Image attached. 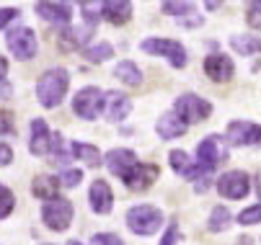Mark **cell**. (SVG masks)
Wrapping results in <instances>:
<instances>
[{"label": "cell", "mask_w": 261, "mask_h": 245, "mask_svg": "<svg viewBox=\"0 0 261 245\" xmlns=\"http://www.w3.org/2000/svg\"><path fill=\"white\" fill-rule=\"evenodd\" d=\"M67 85H70L67 70L52 67L39 78V83H36V101H39L44 109H57L65 98V93H67Z\"/></svg>", "instance_id": "obj_1"}, {"label": "cell", "mask_w": 261, "mask_h": 245, "mask_svg": "<svg viewBox=\"0 0 261 245\" xmlns=\"http://www.w3.org/2000/svg\"><path fill=\"white\" fill-rule=\"evenodd\" d=\"M163 225V215L158 206L150 204H137L127 212V227L135 235H155Z\"/></svg>", "instance_id": "obj_2"}, {"label": "cell", "mask_w": 261, "mask_h": 245, "mask_svg": "<svg viewBox=\"0 0 261 245\" xmlns=\"http://www.w3.org/2000/svg\"><path fill=\"white\" fill-rule=\"evenodd\" d=\"M72 215H75V206H72V201L57 196V199H52V201L44 204V209H42V222H44L49 230H55V232H65V230L70 227V222H72Z\"/></svg>", "instance_id": "obj_3"}, {"label": "cell", "mask_w": 261, "mask_h": 245, "mask_svg": "<svg viewBox=\"0 0 261 245\" xmlns=\"http://www.w3.org/2000/svg\"><path fill=\"white\" fill-rule=\"evenodd\" d=\"M225 160H228V147H225V142H222V137L210 134V137H204L199 142V147H197V165L204 173L215 170L220 163H225Z\"/></svg>", "instance_id": "obj_4"}, {"label": "cell", "mask_w": 261, "mask_h": 245, "mask_svg": "<svg viewBox=\"0 0 261 245\" xmlns=\"http://www.w3.org/2000/svg\"><path fill=\"white\" fill-rule=\"evenodd\" d=\"M173 111L186 121V124H197V121H204L210 114H212V106H210V101L194 96V93H184L176 98L173 103Z\"/></svg>", "instance_id": "obj_5"}, {"label": "cell", "mask_w": 261, "mask_h": 245, "mask_svg": "<svg viewBox=\"0 0 261 245\" xmlns=\"http://www.w3.org/2000/svg\"><path fill=\"white\" fill-rule=\"evenodd\" d=\"M103 101H106V93L88 85V88H81L72 98V111H75L81 119H96L101 111H103Z\"/></svg>", "instance_id": "obj_6"}, {"label": "cell", "mask_w": 261, "mask_h": 245, "mask_svg": "<svg viewBox=\"0 0 261 245\" xmlns=\"http://www.w3.org/2000/svg\"><path fill=\"white\" fill-rule=\"evenodd\" d=\"M142 52L166 57L173 67H184V65H186V49H184L181 42H176V39H161V37L145 39V42H142Z\"/></svg>", "instance_id": "obj_7"}, {"label": "cell", "mask_w": 261, "mask_h": 245, "mask_svg": "<svg viewBox=\"0 0 261 245\" xmlns=\"http://www.w3.org/2000/svg\"><path fill=\"white\" fill-rule=\"evenodd\" d=\"M6 44H8V49L16 54V59H23V62H26V59H31V57L36 54V49H39V42H36V34H34L31 28H26V26L8 31Z\"/></svg>", "instance_id": "obj_8"}, {"label": "cell", "mask_w": 261, "mask_h": 245, "mask_svg": "<svg viewBox=\"0 0 261 245\" xmlns=\"http://www.w3.org/2000/svg\"><path fill=\"white\" fill-rule=\"evenodd\" d=\"M217 191L225 199H246L251 191V181L243 170H228L217 178Z\"/></svg>", "instance_id": "obj_9"}, {"label": "cell", "mask_w": 261, "mask_h": 245, "mask_svg": "<svg viewBox=\"0 0 261 245\" xmlns=\"http://www.w3.org/2000/svg\"><path fill=\"white\" fill-rule=\"evenodd\" d=\"M158 176H161V168L155 163H137L132 168V173L124 178V183L129 191H147L158 181Z\"/></svg>", "instance_id": "obj_10"}, {"label": "cell", "mask_w": 261, "mask_h": 245, "mask_svg": "<svg viewBox=\"0 0 261 245\" xmlns=\"http://www.w3.org/2000/svg\"><path fill=\"white\" fill-rule=\"evenodd\" d=\"M228 142L236 147L243 145H261V127L251 121H230L228 127Z\"/></svg>", "instance_id": "obj_11"}, {"label": "cell", "mask_w": 261, "mask_h": 245, "mask_svg": "<svg viewBox=\"0 0 261 245\" xmlns=\"http://www.w3.org/2000/svg\"><path fill=\"white\" fill-rule=\"evenodd\" d=\"M106 168L114 173V176H119L122 181L132 173V168L137 165V155L132 152V150H124V147H117V150H111L109 155H106Z\"/></svg>", "instance_id": "obj_12"}, {"label": "cell", "mask_w": 261, "mask_h": 245, "mask_svg": "<svg viewBox=\"0 0 261 245\" xmlns=\"http://www.w3.org/2000/svg\"><path fill=\"white\" fill-rule=\"evenodd\" d=\"M204 73L215 83H228L236 73V67H233V59L225 57V54H210L204 59Z\"/></svg>", "instance_id": "obj_13"}, {"label": "cell", "mask_w": 261, "mask_h": 245, "mask_svg": "<svg viewBox=\"0 0 261 245\" xmlns=\"http://www.w3.org/2000/svg\"><path fill=\"white\" fill-rule=\"evenodd\" d=\"M93 28L96 26H91V23H83V26H72V28H65L60 37H57V44H60V49L62 52H72V49H78V47H83L91 37H93Z\"/></svg>", "instance_id": "obj_14"}, {"label": "cell", "mask_w": 261, "mask_h": 245, "mask_svg": "<svg viewBox=\"0 0 261 245\" xmlns=\"http://www.w3.org/2000/svg\"><path fill=\"white\" fill-rule=\"evenodd\" d=\"M88 201H91V209L96 215H109L111 206H114V194H111L109 183L96 178L91 183V191H88Z\"/></svg>", "instance_id": "obj_15"}, {"label": "cell", "mask_w": 261, "mask_h": 245, "mask_svg": "<svg viewBox=\"0 0 261 245\" xmlns=\"http://www.w3.org/2000/svg\"><path fill=\"white\" fill-rule=\"evenodd\" d=\"M31 155H47L52 150V134L47 129L44 119H34L31 121V142H29Z\"/></svg>", "instance_id": "obj_16"}, {"label": "cell", "mask_w": 261, "mask_h": 245, "mask_svg": "<svg viewBox=\"0 0 261 245\" xmlns=\"http://www.w3.org/2000/svg\"><path fill=\"white\" fill-rule=\"evenodd\" d=\"M129 109H132V103H129V98H127L124 93H119V90H109V93H106L103 111H106L109 121H122V119L129 114Z\"/></svg>", "instance_id": "obj_17"}, {"label": "cell", "mask_w": 261, "mask_h": 245, "mask_svg": "<svg viewBox=\"0 0 261 245\" xmlns=\"http://www.w3.org/2000/svg\"><path fill=\"white\" fill-rule=\"evenodd\" d=\"M186 127H189V124H186L176 111H168V114H163V116L158 119L155 132H158L161 139H176V137L186 134Z\"/></svg>", "instance_id": "obj_18"}, {"label": "cell", "mask_w": 261, "mask_h": 245, "mask_svg": "<svg viewBox=\"0 0 261 245\" xmlns=\"http://www.w3.org/2000/svg\"><path fill=\"white\" fill-rule=\"evenodd\" d=\"M34 8H36V13H39L44 21H49V23L65 26L72 18V6L70 3H36Z\"/></svg>", "instance_id": "obj_19"}, {"label": "cell", "mask_w": 261, "mask_h": 245, "mask_svg": "<svg viewBox=\"0 0 261 245\" xmlns=\"http://www.w3.org/2000/svg\"><path fill=\"white\" fill-rule=\"evenodd\" d=\"M163 11L171 13V16H176V21L184 23V26H192V28H194V26L202 23V16L197 13L194 3H166Z\"/></svg>", "instance_id": "obj_20"}, {"label": "cell", "mask_w": 261, "mask_h": 245, "mask_svg": "<svg viewBox=\"0 0 261 245\" xmlns=\"http://www.w3.org/2000/svg\"><path fill=\"white\" fill-rule=\"evenodd\" d=\"M103 16L109 23L124 26L132 18V3H127V0H109V3H103Z\"/></svg>", "instance_id": "obj_21"}, {"label": "cell", "mask_w": 261, "mask_h": 245, "mask_svg": "<svg viewBox=\"0 0 261 245\" xmlns=\"http://www.w3.org/2000/svg\"><path fill=\"white\" fill-rule=\"evenodd\" d=\"M60 186H62L60 178H52V176H36L34 183H31V194H34V196H39V199H44V201H52V199H57Z\"/></svg>", "instance_id": "obj_22"}, {"label": "cell", "mask_w": 261, "mask_h": 245, "mask_svg": "<svg viewBox=\"0 0 261 245\" xmlns=\"http://www.w3.org/2000/svg\"><path fill=\"white\" fill-rule=\"evenodd\" d=\"M114 75H117L124 85H129V88H137V85L142 83L140 67H137L135 62H129V59H124V62H119V65L114 67Z\"/></svg>", "instance_id": "obj_23"}, {"label": "cell", "mask_w": 261, "mask_h": 245, "mask_svg": "<svg viewBox=\"0 0 261 245\" xmlns=\"http://www.w3.org/2000/svg\"><path fill=\"white\" fill-rule=\"evenodd\" d=\"M230 209L228 206H215L212 209V215L207 220V230L210 232H222V230H228L230 227Z\"/></svg>", "instance_id": "obj_24"}, {"label": "cell", "mask_w": 261, "mask_h": 245, "mask_svg": "<svg viewBox=\"0 0 261 245\" xmlns=\"http://www.w3.org/2000/svg\"><path fill=\"white\" fill-rule=\"evenodd\" d=\"M72 155H75L78 160H83L86 165H91V168H96V165H101V163H103V160H101L98 147L86 145V142H75V145H72Z\"/></svg>", "instance_id": "obj_25"}, {"label": "cell", "mask_w": 261, "mask_h": 245, "mask_svg": "<svg viewBox=\"0 0 261 245\" xmlns=\"http://www.w3.org/2000/svg\"><path fill=\"white\" fill-rule=\"evenodd\" d=\"M230 47H233L238 54L248 57V54L261 52V39H256V37H230Z\"/></svg>", "instance_id": "obj_26"}, {"label": "cell", "mask_w": 261, "mask_h": 245, "mask_svg": "<svg viewBox=\"0 0 261 245\" xmlns=\"http://www.w3.org/2000/svg\"><path fill=\"white\" fill-rule=\"evenodd\" d=\"M168 160H171V168L178 173V176H186V178H189V173L194 170L189 155H186L184 150H171V152H168Z\"/></svg>", "instance_id": "obj_27"}, {"label": "cell", "mask_w": 261, "mask_h": 245, "mask_svg": "<svg viewBox=\"0 0 261 245\" xmlns=\"http://www.w3.org/2000/svg\"><path fill=\"white\" fill-rule=\"evenodd\" d=\"M109 57H114V47L106 44V42H98V44L86 49V59L88 62H106Z\"/></svg>", "instance_id": "obj_28"}, {"label": "cell", "mask_w": 261, "mask_h": 245, "mask_svg": "<svg viewBox=\"0 0 261 245\" xmlns=\"http://www.w3.org/2000/svg\"><path fill=\"white\" fill-rule=\"evenodd\" d=\"M13 206H16V196H13V191L0 183V220H6V217L13 212Z\"/></svg>", "instance_id": "obj_29"}, {"label": "cell", "mask_w": 261, "mask_h": 245, "mask_svg": "<svg viewBox=\"0 0 261 245\" xmlns=\"http://www.w3.org/2000/svg\"><path fill=\"white\" fill-rule=\"evenodd\" d=\"M81 11L86 16V23L96 26L98 23V13L103 16V3H91V0H86V3H81Z\"/></svg>", "instance_id": "obj_30"}, {"label": "cell", "mask_w": 261, "mask_h": 245, "mask_svg": "<svg viewBox=\"0 0 261 245\" xmlns=\"http://www.w3.org/2000/svg\"><path fill=\"white\" fill-rule=\"evenodd\" d=\"M81 181H83V170L81 168H67V170H62V176H60V183L65 189H75V186H81Z\"/></svg>", "instance_id": "obj_31"}, {"label": "cell", "mask_w": 261, "mask_h": 245, "mask_svg": "<svg viewBox=\"0 0 261 245\" xmlns=\"http://www.w3.org/2000/svg\"><path fill=\"white\" fill-rule=\"evenodd\" d=\"M52 155H55V163H60V165H65L70 160V152L65 150V139L60 134L52 137Z\"/></svg>", "instance_id": "obj_32"}, {"label": "cell", "mask_w": 261, "mask_h": 245, "mask_svg": "<svg viewBox=\"0 0 261 245\" xmlns=\"http://www.w3.org/2000/svg\"><path fill=\"white\" fill-rule=\"evenodd\" d=\"M238 222H241V225H258V222H261V204L246 206L243 212L238 215Z\"/></svg>", "instance_id": "obj_33"}, {"label": "cell", "mask_w": 261, "mask_h": 245, "mask_svg": "<svg viewBox=\"0 0 261 245\" xmlns=\"http://www.w3.org/2000/svg\"><path fill=\"white\" fill-rule=\"evenodd\" d=\"M246 21H248L251 28L261 31V0H256V3H248V8H246Z\"/></svg>", "instance_id": "obj_34"}, {"label": "cell", "mask_w": 261, "mask_h": 245, "mask_svg": "<svg viewBox=\"0 0 261 245\" xmlns=\"http://www.w3.org/2000/svg\"><path fill=\"white\" fill-rule=\"evenodd\" d=\"M91 242L93 245H124V240L114 232H98V235L91 237Z\"/></svg>", "instance_id": "obj_35"}, {"label": "cell", "mask_w": 261, "mask_h": 245, "mask_svg": "<svg viewBox=\"0 0 261 245\" xmlns=\"http://www.w3.org/2000/svg\"><path fill=\"white\" fill-rule=\"evenodd\" d=\"M16 129V121H13V114L6 111V109H0V137H6Z\"/></svg>", "instance_id": "obj_36"}, {"label": "cell", "mask_w": 261, "mask_h": 245, "mask_svg": "<svg viewBox=\"0 0 261 245\" xmlns=\"http://www.w3.org/2000/svg\"><path fill=\"white\" fill-rule=\"evenodd\" d=\"M176 240H178V225L171 222L168 230H166V235L161 237V245H176Z\"/></svg>", "instance_id": "obj_37"}, {"label": "cell", "mask_w": 261, "mask_h": 245, "mask_svg": "<svg viewBox=\"0 0 261 245\" xmlns=\"http://www.w3.org/2000/svg\"><path fill=\"white\" fill-rule=\"evenodd\" d=\"M16 16H18V11H16V8H3V11H0V28L8 26Z\"/></svg>", "instance_id": "obj_38"}, {"label": "cell", "mask_w": 261, "mask_h": 245, "mask_svg": "<svg viewBox=\"0 0 261 245\" xmlns=\"http://www.w3.org/2000/svg\"><path fill=\"white\" fill-rule=\"evenodd\" d=\"M13 160V150L6 145V142H0V168H3V165H8Z\"/></svg>", "instance_id": "obj_39"}, {"label": "cell", "mask_w": 261, "mask_h": 245, "mask_svg": "<svg viewBox=\"0 0 261 245\" xmlns=\"http://www.w3.org/2000/svg\"><path fill=\"white\" fill-rule=\"evenodd\" d=\"M207 189H210V178H207V176H204V178H199V181L194 183V191H197V194H204Z\"/></svg>", "instance_id": "obj_40"}, {"label": "cell", "mask_w": 261, "mask_h": 245, "mask_svg": "<svg viewBox=\"0 0 261 245\" xmlns=\"http://www.w3.org/2000/svg\"><path fill=\"white\" fill-rule=\"evenodd\" d=\"M6 75H8V59L0 57V83H6Z\"/></svg>", "instance_id": "obj_41"}, {"label": "cell", "mask_w": 261, "mask_h": 245, "mask_svg": "<svg viewBox=\"0 0 261 245\" xmlns=\"http://www.w3.org/2000/svg\"><path fill=\"white\" fill-rule=\"evenodd\" d=\"M11 93H13V88L8 83H0V98H8Z\"/></svg>", "instance_id": "obj_42"}, {"label": "cell", "mask_w": 261, "mask_h": 245, "mask_svg": "<svg viewBox=\"0 0 261 245\" xmlns=\"http://www.w3.org/2000/svg\"><path fill=\"white\" fill-rule=\"evenodd\" d=\"M256 194H258V199H261V170L256 173Z\"/></svg>", "instance_id": "obj_43"}, {"label": "cell", "mask_w": 261, "mask_h": 245, "mask_svg": "<svg viewBox=\"0 0 261 245\" xmlns=\"http://www.w3.org/2000/svg\"><path fill=\"white\" fill-rule=\"evenodd\" d=\"M238 245H251V240H248V237H243V240H238Z\"/></svg>", "instance_id": "obj_44"}, {"label": "cell", "mask_w": 261, "mask_h": 245, "mask_svg": "<svg viewBox=\"0 0 261 245\" xmlns=\"http://www.w3.org/2000/svg\"><path fill=\"white\" fill-rule=\"evenodd\" d=\"M67 245H83V242H78V240H70Z\"/></svg>", "instance_id": "obj_45"}]
</instances>
